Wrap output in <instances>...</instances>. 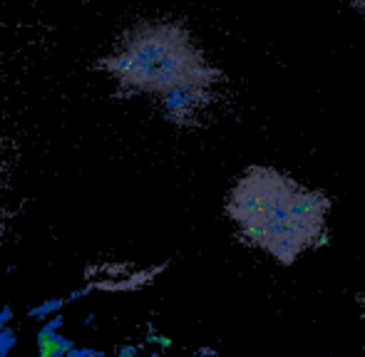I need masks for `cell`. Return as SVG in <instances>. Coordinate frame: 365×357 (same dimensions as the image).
Instances as JSON below:
<instances>
[{
    "instance_id": "obj_1",
    "label": "cell",
    "mask_w": 365,
    "mask_h": 357,
    "mask_svg": "<svg viewBox=\"0 0 365 357\" xmlns=\"http://www.w3.org/2000/svg\"><path fill=\"white\" fill-rule=\"evenodd\" d=\"M226 208L246 241L291 266L303 251L326 241L331 198L274 166H251L234 183Z\"/></svg>"
},
{
    "instance_id": "obj_2",
    "label": "cell",
    "mask_w": 365,
    "mask_h": 357,
    "mask_svg": "<svg viewBox=\"0 0 365 357\" xmlns=\"http://www.w3.org/2000/svg\"><path fill=\"white\" fill-rule=\"evenodd\" d=\"M102 68L135 92L167 95L172 90H214L221 70L204 60L182 23H142L127 35L120 53L102 60Z\"/></svg>"
},
{
    "instance_id": "obj_3",
    "label": "cell",
    "mask_w": 365,
    "mask_h": 357,
    "mask_svg": "<svg viewBox=\"0 0 365 357\" xmlns=\"http://www.w3.org/2000/svg\"><path fill=\"white\" fill-rule=\"evenodd\" d=\"M38 348L40 355L45 357H63L70 350V343H65L60 335H55V325H50L38 335Z\"/></svg>"
},
{
    "instance_id": "obj_4",
    "label": "cell",
    "mask_w": 365,
    "mask_h": 357,
    "mask_svg": "<svg viewBox=\"0 0 365 357\" xmlns=\"http://www.w3.org/2000/svg\"><path fill=\"white\" fill-rule=\"evenodd\" d=\"M353 3H356V5H358V8H361V10H363V13H365V0H353Z\"/></svg>"
},
{
    "instance_id": "obj_5",
    "label": "cell",
    "mask_w": 365,
    "mask_h": 357,
    "mask_svg": "<svg viewBox=\"0 0 365 357\" xmlns=\"http://www.w3.org/2000/svg\"><path fill=\"white\" fill-rule=\"evenodd\" d=\"M40 357H45V355H40Z\"/></svg>"
}]
</instances>
